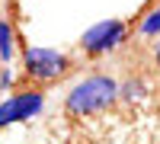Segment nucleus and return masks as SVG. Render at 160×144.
<instances>
[{
	"instance_id": "1",
	"label": "nucleus",
	"mask_w": 160,
	"mask_h": 144,
	"mask_svg": "<svg viewBox=\"0 0 160 144\" xmlns=\"http://www.w3.org/2000/svg\"><path fill=\"white\" fill-rule=\"evenodd\" d=\"M118 99V80L109 74H90L83 80L71 87V93L64 96V112L71 119H87V115L106 112Z\"/></svg>"
},
{
	"instance_id": "2",
	"label": "nucleus",
	"mask_w": 160,
	"mask_h": 144,
	"mask_svg": "<svg viewBox=\"0 0 160 144\" xmlns=\"http://www.w3.org/2000/svg\"><path fill=\"white\" fill-rule=\"evenodd\" d=\"M71 71V58L58 48L22 45V74L32 83H55Z\"/></svg>"
},
{
	"instance_id": "3",
	"label": "nucleus",
	"mask_w": 160,
	"mask_h": 144,
	"mask_svg": "<svg viewBox=\"0 0 160 144\" xmlns=\"http://www.w3.org/2000/svg\"><path fill=\"white\" fill-rule=\"evenodd\" d=\"M125 35H128V22L125 19H102V22L90 26V29L80 35V51L90 55V58L109 55V51H115L125 42Z\"/></svg>"
},
{
	"instance_id": "4",
	"label": "nucleus",
	"mask_w": 160,
	"mask_h": 144,
	"mask_svg": "<svg viewBox=\"0 0 160 144\" xmlns=\"http://www.w3.org/2000/svg\"><path fill=\"white\" fill-rule=\"evenodd\" d=\"M42 109H45V93L42 90H35V87L32 90H19V93H13V96H7L0 102V128L29 122Z\"/></svg>"
},
{
	"instance_id": "5",
	"label": "nucleus",
	"mask_w": 160,
	"mask_h": 144,
	"mask_svg": "<svg viewBox=\"0 0 160 144\" xmlns=\"http://www.w3.org/2000/svg\"><path fill=\"white\" fill-rule=\"evenodd\" d=\"M16 55V29H13L10 16H0V61L10 64Z\"/></svg>"
},
{
	"instance_id": "6",
	"label": "nucleus",
	"mask_w": 160,
	"mask_h": 144,
	"mask_svg": "<svg viewBox=\"0 0 160 144\" xmlns=\"http://www.w3.org/2000/svg\"><path fill=\"white\" fill-rule=\"evenodd\" d=\"M144 96H148V83H144L141 77H128L125 83H118V99H125V102H141Z\"/></svg>"
},
{
	"instance_id": "7",
	"label": "nucleus",
	"mask_w": 160,
	"mask_h": 144,
	"mask_svg": "<svg viewBox=\"0 0 160 144\" xmlns=\"http://www.w3.org/2000/svg\"><path fill=\"white\" fill-rule=\"evenodd\" d=\"M138 29H141V35H148V38L160 35V7H154L148 16L141 19V26H138Z\"/></svg>"
},
{
	"instance_id": "8",
	"label": "nucleus",
	"mask_w": 160,
	"mask_h": 144,
	"mask_svg": "<svg viewBox=\"0 0 160 144\" xmlns=\"http://www.w3.org/2000/svg\"><path fill=\"white\" fill-rule=\"evenodd\" d=\"M0 87H3V90H7V87H13V71H10V67L0 71Z\"/></svg>"
},
{
	"instance_id": "9",
	"label": "nucleus",
	"mask_w": 160,
	"mask_h": 144,
	"mask_svg": "<svg viewBox=\"0 0 160 144\" xmlns=\"http://www.w3.org/2000/svg\"><path fill=\"white\" fill-rule=\"evenodd\" d=\"M154 61L160 64V42H157V48H154Z\"/></svg>"
},
{
	"instance_id": "10",
	"label": "nucleus",
	"mask_w": 160,
	"mask_h": 144,
	"mask_svg": "<svg viewBox=\"0 0 160 144\" xmlns=\"http://www.w3.org/2000/svg\"><path fill=\"white\" fill-rule=\"evenodd\" d=\"M0 71H3V61H0Z\"/></svg>"
}]
</instances>
